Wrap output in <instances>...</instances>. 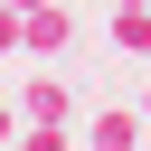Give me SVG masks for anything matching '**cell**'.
Masks as SVG:
<instances>
[{"label": "cell", "instance_id": "1", "mask_svg": "<svg viewBox=\"0 0 151 151\" xmlns=\"http://www.w3.org/2000/svg\"><path fill=\"white\" fill-rule=\"evenodd\" d=\"M9 38H19V0H9V9H0V57H9Z\"/></svg>", "mask_w": 151, "mask_h": 151}, {"label": "cell", "instance_id": "2", "mask_svg": "<svg viewBox=\"0 0 151 151\" xmlns=\"http://www.w3.org/2000/svg\"><path fill=\"white\" fill-rule=\"evenodd\" d=\"M0 132H9V113H0Z\"/></svg>", "mask_w": 151, "mask_h": 151}, {"label": "cell", "instance_id": "3", "mask_svg": "<svg viewBox=\"0 0 151 151\" xmlns=\"http://www.w3.org/2000/svg\"><path fill=\"white\" fill-rule=\"evenodd\" d=\"M19 9H38V0H19Z\"/></svg>", "mask_w": 151, "mask_h": 151}]
</instances>
